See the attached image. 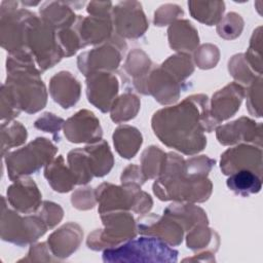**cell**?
<instances>
[{
    "mask_svg": "<svg viewBox=\"0 0 263 263\" xmlns=\"http://www.w3.org/2000/svg\"><path fill=\"white\" fill-rule=\"evenodd\" d=\"M178 251L154 236H142L108 248L103 252L105 262H176Z\"/></svg>",
    "mask_w": 263,
    "mask_h": 263,
    "instance_id": "7a4b0ae2",
    "label": "cell"
},
{
    "mask_svg": "<svg viewBox=\"0 0 263 263\" xmlns=\"http://www.w3.org/2000/svg\"><path fill=\"white\" fill-rule=\"evenodd\" d=\"M167 217V216H166ZM137 230L147 236H154L172 246H178L182 241L183 227L175 220L150 215L139 218Z\"/></svg>",
    "mask_w": 263,
    "mask_h": 263,
    "instance_id": "52a82bcc",
    "label": "cell"
},
{
    "mask_svg": "<svg viewBox=\"0 0 263 263\" xmlns=\"http://www.w3.org/2000/svg\"><path fill=\"white\" fill-rule=\"evenodd\" d=\"M139 100L136 96L130 93L122 95L118 100L114 101L113 105L111 106L112 112H111V118L115 122L125 121L130 118H134L138 112L137 109L126 108L129 105H133L135 103H138Z\"/></svg>",
    "mask_w": 263,
    "mask_h": 263,
    "instance_id": "ffe728a7",
    "label": "cell"
},
{
    "mask_svg": "<svg viewBox=\"0 0 263 263\" xmlns=\"http://www.w3.org/2000/svg\"><path fill=\"white\" fill-rule=\"evenodd\" d=\"M196 95L186 98L180 105L156 112L152 118L155 135L166 146L185 154L201 151L206 144L202 132H211L217 123L208 111V98Z\"/></svg>",
    "mask_w": 263,
    "mask_h": 263,
    "instance_id": "6da1fadb",
    "label": "cell"
},
{
    "mask_svg": "<svg viewBox=\"0 0 263 263\" xmlns=\"http://www.w3.org/2000/svg\"><path fill=\"white\" fill-rule=\"evenodd\" d=\"M82 231L77 224L69 223L54 231L47 240L53 256L67 258L78 249L82 238Z\"/></svg>",
    "mask_w": 263,
    "mask_h": 263,
    "instance_id": "8fae6325",
    "label": "cell"
},
{
    "mask_svg": "<svg viewBox=\"0 0 263 263\" xmlns=\"http://www.w3.org/2000/svg\"><path fill=\"white\" fill-rule=\"evenodd\" d=\"M88 58L80 54L78 58V67H82L91 62V66L85 72V76L93 73L97 69L113 70L116 69L121 60V50H117L116 46L113 47L111 44L103 46L101 48H95L91 51L84 52Z\"/></svg>",
    "mask_w": 263,
    "mask_h": 263,
    "instance_id": "4fadbf2b",
    "label": "cell"
},
{
    "mask_svg": "<svg viewBox=\"0 0 263 263\" xmlns=\"http://www.w3.org/2000/svg\"><path fill=\"white\" fill-rule=\"evenodd\" d=\"M7 196L14 209L20 212H34L40 206L41 194L31 179L20 180L7 190Z\"/></svg>",
    "mask_w": 263,
    "mask_h": 263,
    "instance_id": "7c38bea8",
    "label": "cell"
},
{
    "mask_svg": "<svg viewBox=\"0 0 263 263\" xmlns=\"http://www.w3.org/2000/svg\"><path fill=\"white\" fill-rule=\"evenodd\" d=\"M55 152V147L47 139L37 138L27 147L7 155V163L17 161V164L7 167L9 178L13 180L14 177L35 173L42 165L49 164Z\"/></svg>",
    "mask_w": 263,
    "mask_h": 263,
    "instance_id": "5b68a950",
    "label": "cell"
},
{
    "mask_svg": "<svg viewBox=\"0 0 263 263\" xmlns=\"http://www.w3.org/2000/svg\"><path fill=\"white\" fill-rule=\"evenodd\" d=\"M96 197L100 202V214L118 209H132L136 213L142 214L152 206L150 196L141 191L139 186L136 185H124L123 188L104 183L97 188Z\"/></svg>",
    "mask_w": 263,
    "mask_h": 263,
    "instance_id": "3957f363",
    "label": "cell"
},
{
    "mask_svg": "<svg viewBox=\"0 0 263 263\" xmlns=\"http://www.w3.org/2000/svg\"><path fill=\"white\" fill-rule=\"evenodd\" d=\"M166 159V154L158 147L151 146L146 149L142 155V170L145 179L159 176L163 170Z\"/></svg>",
    "mask_w": 263,
    "mask_h": 263,
    "instance_id": "d6986e66",
    "label": "cell"
},
{
    "mask_svg": "<svg viewBox=\"0 0 263 263\" xmlns=\"http://www.w3.org/2000/svg\"><path fill=\"white\" fill-rule=\"evenodd\" d=\"M243 98V88L231 83L219 90L213 96L212 101V118L218 124L222 120L227 119L239 109L241 100Z\"/></svg>",
    "mask_w": 263,
    "mask_h": 263,
    "instance_id": "30bf717a",
    "label": "cell"
},
{
    "mask_svg": "<svg viewBox=\"0 0 263 263\" xmlns=\"http://www.w3.org/2000/svg\"><path fill=\"white\" fill-rule=\"evenodd\" d=\"M227 187L237 195L247 197L258 193L262 188V177L250 170H240L230 174Z\"/></svg>",
    "mask_w": 263,
    "mask_h": 263,
    "instance_id": "9a60e30c",
    "label": "cell"
},
{
    "mask_svg": "<svg viewBox=\"0 0 263 263\" xmlns=\"http://www.w3.org/2000/svg\"><path fill=\"white\" fill-rule=\"evenodd\" d=\"M64 134L70 142H98L101 141L102 128L93 113L82 110L65 122Z\"/></svg>",
    "mask_w": 263,
    "mask_h": 263,
    "instance_id": "ba28073f",
    "label": "cell"
},
{
    "mask_svg": "<svg viewBox=\"0 0 263 263\" xmlns=\"http://www.w3.org/2000/svg\"><path fill=\"white\" fill-rule=\"evenodd\" d=\"M85 151L92 176L103 177L110 172L113 165V157L105 141L101 140V143L85 147Z\"/></svg>",
    "mask_w": 263,
    "mask_h": 263,
    "instance_id": "2e32d148",
    "label": "cell"
},
{
    "mask_svg": "<svg viewBox=\"0 0 263 263\" xmlns=\"http://www.w3.org/2000/svg\"><path fill=\"white\" fill-rule=\"evenodd\" d=\"M216 233L214 231H212V229H208L205 227H201V228H196L194 229L193 232H191L190 234L188 233L187 235V247L188 249L197 251L200 250L202 248H204V246H209L211 243V239Z\"/></svg>",
    "mask_w": 263,
    "mask_h": 263,
    "instance_id": "7402d4cb",
    "label": "cell"
},
{
    "mask_svg": "<svg viewBox=\"0 0 263 263\" xmlns=\"http://www.w3.org/2000/svg\"><path fill=\"white\" fill-rule=\"evenodd\" d=\"M114 145L123 158H132L142 144V136L135 127L124 125L118 127L113 135Z\"/></svg>",
    "mask_w": 263,
    "mask_h": 263,
    "instance_id": "ac0fdd59",
    "label": "cell"
},
{
    "mask_svg": "<svg viewBox=\"0 0 263 263\" xmlns=\"http://www.w3.org/2000/svg\"><path fill=\"white\" fill-rule=\"evenodd\" d=\"M261 158V147L239 145L223 153L221 156V170L225 175H230L240 170H250L262 177Z\"/></svg>",
    "mask_w": 263,
    "mask_h": 263,
    "instance_id": "8992f818",
    "label": "cell"
},
{
    "mask_svg": "<svg viewBox=\"0 0 263 263\" xmlns=\"http://www.w3.org/2000/svg\"><path fill=\"white\" fill-rule=\"evenodd\" d=\"M44 175L53 190L59 192H68L77 184L75 176L65 165L62 155H60L53 163L47 164Z\"/></svg>",
    "mask_w": 263,
    "mask_h": 263,
    "instance_id": "e0dca14e",
    "label": "cell"
},
{
    "mask_svg": "<svg viewBox=\"0 0 263 263\" xmlns=\"http://www.w3.org/2000/svg\"><path fill=\"white\" fill-rule=\"evenodd\" d=\"M101 215L105 230H96L89 234L87 246L89 249L99 251L105 248H113L133 238L137 228L133 217L128 213H103Z\"/></svg>",
    "mask_w": 263,
    "mask_h": 263,
    "instance_id": "277c9868",
    "label": "cell"
},
{
    "mask_svg": "<svg viewBox=\"0 0 263 263\" xmlns=\"http://www.w3.org/2000/svg\"><path fill=\"white\" fill-rule=\"evenodd\" d=\"M243 27V21L240 15L231 12L226 15V17L218 26V33L221 37L226 39H232L240 35Z\"/></svg>",
    "mask_w": 263,
    "mask_h": 263,
    "instance_id": "44dd1931",
    "label": "cell"
},
{
    "mask_svg": "<svg viewBox=\"0 0 263 263\" xmlns=\"http://www.w3.org/2000/svg\"><path fill=\"white\" fill-rule=\"evenodd\" d=\"M50 93L53 100L63 108L68 109L73 106L79 99L80 84L71 75L68 74L65 87V72L57 73L50 80Z\"/></svg>",
    "mask_w": 263,
    "mask_h": 263,
    "instance_id": "5bb4252c",
    "label": "cell"
},
{
    "mask_svg": "<svg viewBox=\"0 0 263 263\" xmlns=\"http://www.w3.org/2000/svg\"><path fill=\"white\" fill-rule=\"evenodd\" d=\"M217 138L223 145H230L238 141L255 143L256 140L261 144V123L241 117L240 119L220 126L217 129Z\"/></svg>",
    "mask_w": 263,
    "mask_h": 263,
    "instance_id": "9c48e42d",
    "label": "cell"
}]
</instances>
